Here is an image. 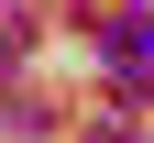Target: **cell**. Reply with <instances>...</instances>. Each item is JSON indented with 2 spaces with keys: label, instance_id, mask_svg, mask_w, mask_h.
I'll return each mask as SVG.
<instances>
[{
  "label": "cell",
  "instance_id": "1",
  "mask_svg": "<svg viewBox=\"0 0 154 143\" xmlns=\"http://www.w3.org/2000/svg\"><path fill=\"white\" fill-rule=\"evenodd\" d=\"M22 55H33V22H22V11H0V66H22Z\"/></svg>",
  "mask_w": 154,
  "mask_h": 143
},
{
  "label": "cell",
  "instance_id": "2",
  "mask_svg": "<svg viewBox=\"0 0 154 143\" xmlns=\"http://www.w3.org/2000/svg\"><path fill=\"white\" fill-rule=\"evenodd\" d=\"M88 143H132V132H121V121H88Z\"/></svg>",
  "mask_w": 154,
  "mask_h": 143
}]
</instances>
